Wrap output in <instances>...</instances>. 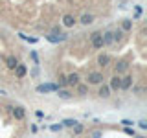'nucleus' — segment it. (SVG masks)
Wrapping results in <instances>:
<instances>
[{
	"instance_id": "obj_13",
	"label": "nucleus",
	"mask_w": 147,
	"mask_h": 138,
	"mask_svg": "<svg viewBox=\"0 0 147 138\" xmlns=\"http://www.w3.org/2000/svg\"><path fill=\"white\" fill-rule=\"evenodd\" d=\"M13 72H15L17 79H22V77H26V74H28V66H26V64H22V63H18Z\"/></svg>"
},
{
	"instance_id": "obj_1",
	"label": "nucleus",
	"mask_w": 147,
	"mask_h": 138,
	"mask_svg": "<svg viewBox=\"0 0 147 138\" xmlns=\"http://www.w3.org/2000/svg\"><path fill=\"white\" fill-rule=\"evenodd\" d=\"M105 79V76H103V72H99V70H94V72H88L86 74V85H101Z\"/></svg>"
},
{
	"instance_id": "obj_31",
	"label": "nucleus",
	"mask_w": 147,
	"mask_h": 138,
	"mask_svg": "<svg viewBox=\"0 0 147 138\" xmlns=\"http://www.w3.org/2000/svg\"><path fill=\"white\" fill-rule=\"evenodd\" d=\"M134 9H136V15H134V18H140V15H142V6H136Z\"/></svg>"
},
{
	"instance_id": "obj_23",
	"label": "nucleus",
	"mask_w": 147,
	"mask_h": 138,
	"mask_svg": "<svg viewBox=\"0 0 147 138\" xmlns=\"http://www.w3.org/2000/svg\"><path fill=\"white\" fill-rule=\"evenodd\" d=\"M57 85H59V89H64V87H66V76L59 74V77H57Z\"/></svg>"
},
{
	"instance_id": "obj_26",
	"label": "nucleus",
	"mask_w": 147,
	"mask_h": 138,
	"mask_svg": "<svg viewBox=\"0 0 147 138\" xmlns=\"http://www.w3.org/2000/svg\"><path fill=\"white\" fill-rule=\"evenodd\" d=\"M119 123H121V125L123 127H134V122H132V120H121V122H119Z\"/></svg>"
},
{
	"instance_id": "obj_15",
	"label": "nucleus",
	"mask_w": 147,
	"mask_h": 138,
	"mask_svg": "<svg viewBox=\"0 0 147 138\" xmlns=\"http://www.w3.org/2000/svg\"><path fill=\"white\" fill-rule=\"evenodd\" d=\"M77 22H79L81 26H90L92 22H94V15H92V13H83L81 18H79Z\"/></svg>"
},
{
	"instance_id": "obj_6",
	"label": "nucleus",
	"mask_w": 147,
	"mask_h": 138,
	"mask_svg": "<svg viewBox=\"0 0 147 138\" xmlns=\"http://www.w3.org/2000/svg\"><path fill=\"white\" fill-rule=\"evenodd\" d=\"M129 70V61L127 59H119V61H116V64H114V74H118V76H121L123 72Z\"/></svg>"
},
{
	"instance_id": "obj_22",
	"label": "nucleus",
	"mask_w": 147,
	"mask_h": 138,
	"mask_svg": "<svg viewBox=\"0 0 147 138\" xmlns=\"http://www.w3.org/2000/svg\"><path fill=\"white\" fill-rule=\"evenodd\" d=\"M61 123H63V127H70V129H72V127L77 123V120H74V118H64Z\"/></svg>"
},
{
	"instance_id": "obj_24",
	"label": "nucleus",
	"mask_w": 147,
	"mask_h": 138,
	"mask_svg": "<svg viewBox=\"0 0 147 138\" xmlns=\"http://www.w3.org/2000/svg\"><path fill=\"white\" fill-rule=\"evenodd\" d=\"M123 131H125V135L132 136V138L136 136V131H134V127H123Z\"/></svg>"
},
{
	"instance_id": "obj_32",
	"label": "nucleus",
	"mask_w": 147,
	"mask_h": 138,
	"mask_svg": "<svg viewBox=\"0 0 147 138\" xmlns=\"http://www.w3.org/2000/svg\"><path fill=\"white\" fill-rule=\"evenodd\" d=\"M35 116L37 118H44V112H42V110H35Z\"/></svg>"
},
{
	"instance_id": "obj_20",
	"label": "nucleus",
	"mask_w": 147,
	"mask_h": 138,
	"mask_svg": "<svg viewBox=\"0 0 147 138\" xmlns=\"http://www.w3.org/2000/svg\"><path fill=\"white\" fill-rule=\"evenodd\" d=\"M57 96L61 99H70V98H74V94H72L70 90H66V89H59L57 90Z\"/></svg>"
},
{
	"instance_id": "obj_7",
	"label": "nucleus",
	"mask_w": 147,
	"mask_h": 138,
	"mask_svg": "<svg viewBox=\"0 0 147 138\" xmlns=\"http://www.w3.org/2000/svg\"><path fill=\"white\" fill-rule=\"evenodd\" d=\"M11 116L17 120V122H22V120L26 118V109L22 107V105H17V107H13L11 110Z\"/></svg>"
},
{
	"instance_id": "obj_10",
	"label": "nucleus",
	"mask_w": 147,
	"mask_h": 138,
	"mask_svg": "<svg viewBox=\"0 0 147 138\" xmlns=\"http://www.w3.org/2000/svg\"><path fill=\"white\" fill-rule=\"evenodd\" d=\"M119 83H121V76L114 74V76L110 77V81H109V89H110V92H119Z\"/></svg>"
},
{
	"instance_id": "obj_11",
	"label": "nucleus",
	"mask_w": 147,
	"mask_h": 138,
	"mask_svg": "<svg viewBox=\"0 0 147 138\" xmlns=\"http://www.w3.org/2000/svg\"><path fill=\"white\" fill-rule=\"evenodd\" d=\"M76 24H77L76 15H72V13H66V15L63 17V26H64V28H74Z\"/></svg>"
},
{
	"instance_id": "obj_5",
	"label": "nucleus",
	"mask_w": 147,
	"mask_h": 138,
	"mask_svg": "<svg viewBox=\"0 0 147 138\" xmlns=\"http://www.w3.org/2000/svg\"><path fill=\"white\" fill-rule=\"evenodd\" d=\"M66 39H68V33H50V35H46V41H50L52 44L64 43Z\"/></svg>"
},
{
	"instance_id": "obj_9",
	"label": "nucleus",
	"mask_w": 147,
	"mask_h": 138,
	"mask_svg": "<svg viewBox=\"0 0 147 138\" xmlns=\"http://www.w3.org/2000/svg\"><path fill=\"white\" fill-rule=\"evenodd\" d=\"M96 63H98V66L99 68H107L110 63H112V59H110V55L109 53H99L98 55V59H96Z\"/></svg>"
},
{
	"instance_id": "obj_19",
	"label": "nucleus",
	"mask_w": 147,
	"mask_h": 138,
	"mask_svg": "<svg viewBox=\"0 0 147 138\" xmlns=\"http://www.w3.org/2000/svg\"><path fill=\"white\" fill-rule=\"evenodd\" d=\"M119 28H121L125 33H129V31L132 30V20H131V18H123V20H121V26H119Z\"/></svg>"
},
{
	"instance_id": "obj_21",
	"label": "nucleus",
	"mask_w": 147,
	"mask_h": 138,
	"mask_svg": "<svg viewBox=\"0 0 147 138\" xmlns=\"http://www.w3.org/2000/svg\"><path fill=\"white\" fill-rule=\"evenodd\" d=\"M72 133H74V135H76V136L83 135V133H85V125H83V123H79V122H77L76 125L72 127Z\"/></svg>"
},
{
	"instance_id": "obj_29",
	"label": "nucleus",
	"mask_w": 147,
	"mask_h": 138,
	"mask_svg": "<svg viewBox=\"0 0 147 138\" xmlns=\"http://www.w3.org/2000/svg\"><path fill=\"white\" fill-rule=\"evenodd\" d=\"M138 127H140L142 131H145L147 129V120H140V122H138Z\"/></svg>"
},
{
	"instance_id": "obj_17",
	"label": "nucleus",
	"mask_w": 147,
	"mask_h": 138,
	"mask_svg": "<svg viewBox=\"0 0 147 138\" xmlns=\"http://www.w3.org/2000/svg\"><path fill=\"white\" fill-rule=\"evenodd\" d=\"M17 64H18V59L15 57V55H7V57H6V66H7V70H15Z\"/></svg>"
},
{
	"instance_id": "obj_27",
	"label": "nucleus",
	"mask_w": 147,
	"mask_h": 138,
	"mask_svg": "<svg viewBox=\"0 0 147 138\" xmlns=\"http://www.w3.org/2000/svg\"><path fill=\"white\" fill-rule=\"evenodd\" d=\"M18 37H20V39H24V41H28V43H37L35 37H28V35H24V33H18Z\"/></svg>"
},
{
	"instance_id": "obj_4",
	"label": "nucleus",
	"mask_w": 147,
	"mask_h": 138,
	"mask_svg": "<svg viewBox=\"0 0 147 138\" xmlns=\"http://www.w3.org/2000/svg\"><path fill=\"white\" fill-rule=\"evenodd\" d=\"M132 85H134V76H132V74H125V76L121 77V83H119V90L127 92V90H131Z\"/></svg>"
},
{
	"instance_id": "obj_30",
	"label": "nucleus",
	"mask_w": 147,
	"mask_h": 138,
	"mask_svg": "<svg viewBox=\"0 0 147 138\" xmlns=\"http://www.w3.org/2000/svg\"><path fill=\"white\" fill-rule=\"evenodd\" d=\"M30 55H31V59H33V63H35V64H39V55H37L35 52H30Z\"/></svg>"
},
{
	"instance_id": "obj_3",
	"label": "nucleus",
	"mask_w": 147,
	"mask_h": 138,
	"mask_svg": "<svg viewBox=\"0 0 147 138\" xmlns=\"http://www.w3.org/2000/svg\"><path fill=\"white\" fill-rule=\"evenodd\" d=\"M90 46H92V50H103L105 48L101 31H94V33H90Z\"/></svg>"
},
{
	"instance_id": "obj_8",
	"label": "nucleus",
	"mask_w": 147,
	"mask_h": 138,
	"mask_svg": "<svg viewBox=\"0 0 147 138\" xmlns=\"http://www.w3.org/2000/svg\"><path fill=\"white\" fill-rule=\"evenodd\" d=\"M81 83V76L77 72H72L66 76V87H77Z\"/></svg>"
},
{
	"instance_id": "obj_18",
	"label": "nucleus",
	"mask_w": 147,
	"mask_h": 138,
	"mask_svg": "<svg viewBox=\"0 0 147 138\" xmlns=\"http://www.w3.org/2000/svg\"><path fill=\"white\" fill-rule=\"evenodd\" d=\"M76 92L79 96H86L88 94V85H86V83H79V85L76 87Z\"/></svg>"
},
{
	"instance_id": "obj_16",
	"label": "nucleus",
	"mask_w": 147,
	"mask_h": 138,
	"mask_svg": "<svg viewBox=\"0 0 147 138\" xmlns=\"http://www.w3.org/2000/svg\"><path fill=\"white\" fill-rule=\"evenodd\" d=\"M123 37H125V31H123L121 28H116V30H112V39H114V43H121Z\"/></svg>"
},
{
	"instance_id": "obj_2",
	"label": "nucleus",
	"mask_w": 147,
	"mask_h": 138,
	"mask_svg": "<svg viewBox=\"0 0 147 138\" xmlns=\"http://www.w3.org/2000/svg\"><path fill=\"white\" fill-rule=\"evenodd\" d=\"M57 90H59L57 83H40V85L35 87L37 94H50V92H57Z\"/></svg>"
},
{
	"instance_id": "obj_28",
	"label": "nucleus",
	"mask_w": 147,
	"mask_h": 138,
	"mask_svg": "<svg viewBox=\"0 0 147 138\" xmlns=\"http://www.w3.org/2000/svg\"><path fill=\"white\" fill-rule=\"evenodd\" d=\"M90 136H92V138H103V133H101L99 129H96V131H92Z\"/></svg>"
},
{
	"instance_id": "obj_14",
	"label": "nucleus",
	"mask_w": 147,
	"mask_h": 138,
	"mask_svg": "<svg viewBox=\"0 0 147 138\" xmlns=\"http://www.w3.org/2000/svg\"><path fill=\"white\" fill-rule=\"evenodd\" d=\"M101 37H103V44H105V46H112V44H114L112 30H105V31H101Z\"/></svg>"
},
{
	"instance_id": "obj_25",
	"label": "nucleus",
	"mask_w": 147,
	"mask_h": 138,
	"mask_svg": "<svg viewBox=\"0 0 147 138\" xmlns=\"http://www.w3.org/2000/svg\"><path fill=\"white\" fill-rule=\"evenodd\" d=\"M63 123H55V125H50V131H53V133H59V131H63Z\"/></svg>"
},
{
	"instance_id": "obj_12",
	"label": "nucleus",
	"mask_w": 147,
	"mask_h": 138,
	"mask_svg": "<svg viewBox=\"0 0 147 138\" xmlns=\"http://www.w3.org/2000/svg\"><path fill=\"white\" fill-rule=\"evenodd\" d=\"M98 87H99V89H98V96L101 99H109L110 94H112L110 89H109V85H103V83H101V85H98Z\"/></svg>"
}]
</instances>
